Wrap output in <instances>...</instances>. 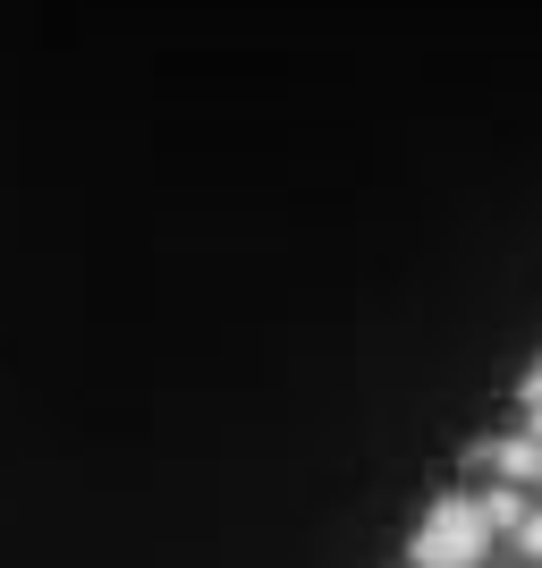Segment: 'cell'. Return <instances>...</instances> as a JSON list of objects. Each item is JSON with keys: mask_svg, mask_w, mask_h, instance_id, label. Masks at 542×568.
<instances>
[{"mask_svg": "<svg viewBox=\"0 0 542 568\" xmlns=\"http://www.w3.org/2000/svg\"><path fill=\"white\" fill-rule=\"evenodd\" d=\"M483 551H492V518H483V500L449 493L441 509L416 526L407 560H416V568H483Z\"/></svg>", "mask_w": 542, "mask_h": 568, "instance_id": "1", "label": "cell"}, {"mask_svg": "<svg viewBox=\"0 0 542 568\" xmlns=\"http://www.w3.org/2000/svg\"><path fill=\"white\" fill-rule=\"evenodd\" d=\"M492 467H500V484H534V475H542V442H534V433L500 442V450H492Z\"/></svg>", "mask_w": 542, "mask_h": 568, "instance_id": "2", "label": "cell"}, {"mask_svg": "<svg viewBox=\"0 0 542 568\" xmlns=\"http://www.w3.org/2000/svg\"><path fill=\"white\" fill-rule=\"evenodd\" d=\"M483 518H492V535H500V526L518 535V518H525V493H518V484H500V493H483Z\"/></svg>", "mask_w": 542, "mask_h": 568, "instance_id": "3", "label": "cell"}, {"mask_svg": "<svg viewBox=\"0 0 542 568\" xmlns=\"http://www.w3.org/2000/svg\"><path fill=\"white\" fill-rule=\"evenodd\" d=\"M518 544H525V560H542V509H525V518H518Z\"/></svg>", "mask_w": 542, "mask_h": 568, "instance_id": "4", "label": "cell"}, {"mask_svg": "<svg viewBox=\"0 0 542 568\" xmlns=\"http://www.w3.org/2000/svg\"><path fill=\"white\" fill-rule=\"evenodd\" d=\"M525 416H542V365L525 374Z\"/></svg>", "mask_w": 542, "mask_h": 568, "instance_id": "5", "label": "cell"}]
</instances>
